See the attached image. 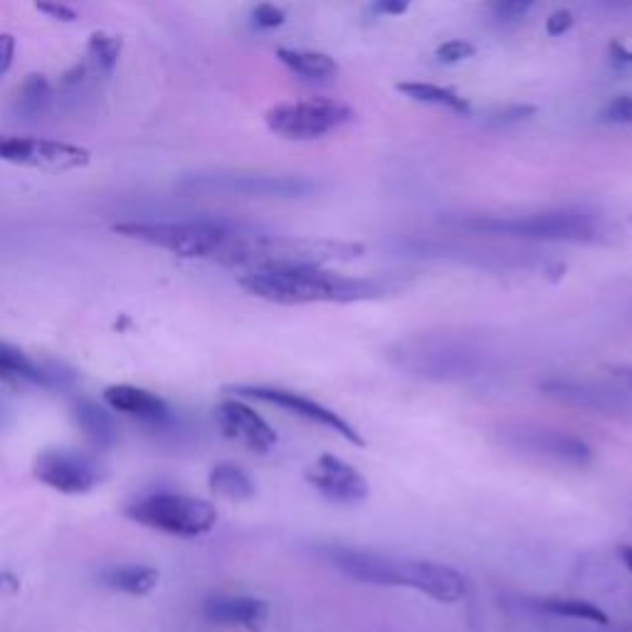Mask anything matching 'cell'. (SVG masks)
<instances>
[{"instance_id":"1","label":"cell","mask_w":632,"mask_h":632,"mask_svg":"<svg viewBox=\"0 0 632 632\" xmlns=\"http://www.w3.org/2000/svg\"><path fill=\"white\" fill-rule=\"evenodd\" d=\"M240 287L252 297L287 307L319 302L351 304L386 294V282L381 279L346 277L324 270L321 265H275L250 270L240 277Z\"/></svg>"},{"instance_id":"2","label":"cell","mask_w":632,"mask_h":632,"mask_svg":"<svg viewBox=\"0 0 632 632\" xmlns=\"http://www.w3.org/2000/svg\"><path fill=\"white\" fill-rule=\"evenodd\" d=\"M393 366L428 378V381H470L487 368V351L465 339V334L452 331H428L415 334L391 349Z\"/></svg>"},{"instance_id":"3","label":"cell","mask_w":632,"mask_h":632,"mask_svg":"<svg viewBox=\"0 0 632 632\" xmlns=\"http://www.w3.org/2000/svg\"><path fill=\"white\" fill-rule=\"evenodd\" d=\"M112 230L129 240L146 242L178 257L196 260L218 255L233 235L235 225L225 220H186V223H117Z\"/></svg>"},{"instance_id":"4","label":"cell","mask_w":632,"mask_h":632,"mask_svg":"<svg viewBox=\"0 0 632 632\" xmlns=\"http://www.w3.org/2000/svg\"><path fill=\"white\" fill-rule=\"evenodd\" d=\"M497 442L504 450L526 460L544 462L553 467L583 470L593 465V447L583 437L566 433V430L549 428L536 423H509L497 430Z\"/></svg>"},{"instance_id":"5","label":"cell","mask_w":632,"mask_h":632,"mask_svg":"<svg viewBox=\"0 0 632 632\" xmlns=\"http://www.w3.org/2000/svg\"><path fill=\"white\" fill-rule=\"evenodd\" d=\"M467 228L477 233L546 242H593L600 235V220L576 210L516 215V218H470Z\"/></svg>"},{"instance_id":"6","label":"cell","mask_w":632,"mask_h":632,"mask_svg":"<svg viewBox=\"0 0 632 632\" xmlns=\"http://www.w3.org/2000/svg\"><path fill=\"white\" fill-rule=\"evenodd\" d=\"M126 516L146 529L163 531L173 536H203L218 524V512L210 502L188 494L161 492L139 499L126 509Z\"/></svg>"},{"instance_id":"7","label":"cell","mask_w":632,"mask_h":632,"mask_svg":"<svg viewBox=\"0 0 632 632\" xmlns=\"http://www.w3.org/2000/svg\"><path fill=\"white\" fill-rule=\"evenodd\" d=\"M314 553L351 581L378 588H408L410 558H395L381 551L344 544H319Z\"/></svg>"},{"instance_id":"8","label":"cell","mask_w":632,"mask_h":632,"mask_svg":"<svg viewBox=\"0 0 632 632\" xmlns=\"http://www.w3.org/2000/svg\"><path fill=\"white\" fill-rule=\"evenodd\" d=\"M265 121L272 134L282 136V139L307 141L331 134L339 126L354 121V109L341 102L316 97L304 99V102L277 104L265 114Z\"/></svg>"},{"instance_id":"9","label":"cell","mask_w":632,"mask_h":632,"mask_svg":"<svg viewBox=\"0 0 632 632\" xmlns=\"http://www.w3.org/2000/svg\"><path fill=\"white\" fill-rule=\"evenodd\" d=\"M541 393L556 403L576 410L605 415V418H632V383L578 381V378H551L541 383Z\"/></svg>"},{"instance_id":"10","label":"cell","mask_w":632,"mask_h":632,"mask_svg":"<svg viewBox=\"0 0 632 632\" xmlns=\"http://www.w3.org/2000/svg\"><path fill=\"white\" fill-rule=\"evenodd\" d=\"M235 395L240 398H250V400H262L267 405H275L279 410H287V413L297 415V418L309 420V423L319 425V428L331 430L339 437H344L346 442H351L354 447H366V440L358 433L354 425L346 418H341L336 410H331L329 405L319 403V400L309 398V395L287 391V388L279 386H235L230 388Z\"/></svg>"},{"instance_id":"11","label":"cell","mask_w":632,"mask_h":632,"mask_svg":"<svg viewBox=\"0 0 632 632\" xmlns=\"http://www.w3.org/2000/svg\"><path fill=\"white\" fill-rule=\"evenodd\" d=\"M35 477L62 494H87L104 479L102 467L84 452L47 450L35 462Z\"/></svg>"},{"instance_id":"12","label":"cell","mask_w":632,"mask_h":632,"mask_svg":"<svg viewBox=\"0 0 632 632\" xmlns=\"http://www.w3.org/2000/svg\"><path fill=\"white\" fill-rule=\"evenodd\" d=\"M304 477L326 502L354 507L368 499L366 477L336 455H321Z\"/></svg>"},{"instance_id":"13","label":"cell","mask_w":632,"mask_h":632,"mask_svg":"<svg viewBox=\"0 0 632 632\" xmlns=\"http://www.w3.org/2000/svg\"><path fill=\"white\" fill-rule=\"evenodd\" d=\"M220 430L225 437L245 445L250 452L265 455L277 445V433L255 408H250L242 400H223L215 410Z\"/></svg>"},{"instance_id":"14","label":"cell","mask_w":632,"mask_h":632,"mask_svg":"<svg viewBox=\"0 0 632 632\" xmlns=\"http://www.w3.org/2000/svg\"><path fill=\"white\" fill-rule=\"evenodd\" d=\"M203 618L220 628L262 630L270 618V605L252 595H210L203 600Z\"/></svg>"},{"instance_id":"15","label":"cell","mask_w":632,"mask_h":632,"mask_svg":"<svg viewBox=\"0 0 632 632\" xmlns=\"http://www.w3.org/2000/svg\"><path fill=\"white\" fill-rule=\"evenodd\" d=\"M89 161H92V154L82 146L50 139H25L23 136L15 166L40 168L47 173H67L89 166Z\"/></svg>"},{"instance_id":"16","label":"cell","mask_w":632,"mask_h":632,"mask_svg":"<svg viewBox=\"0 0 632 632\" xmlns=\"http://www.w3.org/2000/svg\"><path fill=\"white\" fill-rule=\"evenodd\" d=\"M408 588L445 605L460 603L467 595V581L460 571L445 563L413 561V558H410Z\"/></svg>"},{"instance_id":"17","label":"cell","mask_w":632,"mask_h":632,"mask_svg":"<svg viewBox=\"0 0 632 632\" xmlns=\"http://www.w3.org/2000/svg\"><path fill=\"white\" fill-rule=\"evenodd\" d=\"M104 403L119 410V413L141 420V423L154 425V428H161V425H168L173 420L171 405L158 395L144 391V388L112 386L104 391Z\"/></svg>"},{"instance_id":"18","label":"cell","mask_w":632,"mask_h":632,"mask_svg":"<svg viewBox=\"0 0 632 632\" xmlns=\"http://www.w3.org/2000/svg\"><path fill=\"white\" fill-rule=\"evenodd\" d=\"M210 183L215 188L257 198H299L314 191L312 183L292 176H230L210 178Z\"/></svg>"},{"instance_id":"19","label":"cell","mask_w":632,"mask_h":632,"mask_svg":"<svg viewBox=\"0 0 632 632\" xmlns=\"http://www.w3.org/2000/svg\"><path fill=\"white\" fill-rule=\"evenodd\" d=\"M521 608L531 610L536 615H549L556 620H573L578 625H593V628H608L610 620L598 605L583 598H556V595H546V598H521Z\"/></svg>"},{"instance_id":"20","label":"cell","mask_w":632,"mask_h":632,"mask_svg":"<svg viewBox=\"0 0 632 632\" xmlns=\"http://www.w3.org/2000/svg\"><path fill=\"white\" fill-rule=\"evenodd\" d=\"M72 418H75L82 435L87 437L89 445H94L97 450H112L119 442L117 420L112 418V413L104 405L94 403L89 398H79L72 405Z\"/></svg>"},{"instance_id":"21","label":"cell","mask_w":632,"mask_h":632,"mask_svg":"<svg viewBox=\"0 0 632 632\" xmlns=\"http://www.w3.org/2000/svg\"><path fill=\"white\" fill-rule=\"evenodd\" d=\"M0 381L15 388H50L45 366L35 361V358H30L20 346L8 344V341H0Z\"/></svg>"},{"instance_id":"22","label":"cell","mask_w":632,"mask_h":632,"mask_svg":"<svg viewBox=\"0 0 632 632\" xmlns=\"http://www.w3.org/2000/svg\"><path fill=\"white\" fill-rule=\"evenodd\" d=\"M158 581H161V573L151 566H117L109 568L102 573V583L112 591H121L126 595H149L156 591Z\"/></svg>"},{"instance_id":"23","label":"cell","mask_w":632,"mask_h":632,"mask_svg":"<svg viewBox=\"0 0 632 632\" xmlns=\"http://www.w3.org/2000/svg\"><path fill=\"white\" fill-rule=\"evenodd\" d=\"M210 489L215 494H220L223 499H230V502H247V499L255 497L257 487L255 479L250 477L242 467L233 465V462H220L210 470Z\"/></svg>"},{"instance_id":"24","label":"cell","mask_w":632,"mask_h":632,"mask_svg":"<svg viewBox=\"0 0 632 632\" xmlns=\"http://www.w3.org/2000/svg\"><path fill=\"white\" fill-rule=\"evenodd\" d=\"M400 94H405L408 99L420 104H435V107H447L457 114H470V102L465 97H460L457 92L447 87H437L430 82H398L395 84Z\"/></svg>"},{"instance_id":"25","label":"cell","mask_w":632,"mask_h":632,"mask_svg":"<svg viewBox=\"0 0 632 632\" xmlns=\"http://www.w3.org/2000/svg\"><path fill=\"white\" fill-rule=\"evenodd\" d=\"M277 57L302 77H314V79H329L339 72V65L331 55L324 52H304V50H277Z\"/></svg>"},{"instance_id":"26","label":"cell","mask_w":632,"mask_h":632,"mask_svg":"<svg viewBox=\"0 0 632 632\" xmlns=\"http://www.w3.org/2000/svg\"><path fill=\"white\" fill-rule=\"evenodd\" d=\"M52 102V87L50 82H47L45 75H28L23 79V84H20L18 89V99H15V109H18V114H23V117L28 119H35L40 117V114H45V109L50 107Z\"/></svg>"},{"instance_id":"27","label":"cell","mask_w":632,"mask_h":632,"mask_svg":"<svg viewBox=\"0 0 632 632\" xmlns=\"http://www.w3.org/2000/svg\"><path fill=\"white\" fill-rule=\"evenodd\" d=\"M121 50H124V42H121V38H117V35L102 33V30H99V33H92V38H89V45H87L89 60H92L94 65L104 72V75H112V72L117 70Z\"/></svg>"},{"instance_id":"28","label":"cell","mask_w":632,"mask_h":632,"mask_svg":"<svg viewBox=\"0 0 632 632\" xmlns=\"http://www.w3.org/2000/svg\"><path fill=\"white\" fill-rule=\"evenodd\" d=\"M437 60L447 62V65H455V62L470 60V57L477 55V47L472 45L470 40H447L437 47Z\"/></svg>"},{"instance_id":"29","label":"cell","mask_w":632,"mask_h":632,"mask_svg":"<svg viewBox=\"0 0 632 632\" xmlns=\"http://www.w3.org/2000/svg\"><path fill=\"white\" fill-rule=\"evenodd\" d=\"M534 3L536 0H487L489 10L499 20H519L521 15H526L534 8Z\"/></svg>"},{"instance_id":"30","label":"cell","mask_w":632,"mask_h":632,"mask_svg":"<svg viewBox=\"0 0 632 632\" xmlns=\"http://www.w3.org/2000/svg\"><path fill=\"white\" fill-rule=\"evenodd\" d=\"M252 20H255L257 28L272 30V28H279V25H284L287 13L272 3H260L255 10H252Z\"/></svg>"},{"instance_id":"31","label":"cell","mask_w":632,"mask_h":632,"mask_svg":"<svg viewBox=\"0 0 632 632\" xmlns=\"http://www.w3.org/2000/svg\"><path fill=\"white\" fill-rule=\"evenodd\" d=\"M603 119L610 124H632V94L615 97L613 102L605 107Z\"/></svg>"},{"instance_id":"32","label":"cell","mask_w":632,"mask_h":632,"mask_svg":"<svg viewBox=\"0 0 632 632\" xmlns=\"http://www.w3.org/2000/svg\"><path fill=\"white\" fill-rule=\"evenodd\" d=\"M35 8H38L40 13H45L47 18L60 20V23H75L77 20V10L60 3V0H35Z\"/></svg>"},{"instance_id":"33","label":"cell","mask_w":632,"mask_h":632,"mask_svg":"<svg viewBox=\"0 0 632 632\" xmlns=\"http://www.w3.org/2000/svg\"><path fill=\"white\" fill-rule=\"evenodd\" d=\"M571 28H573L571 10H556V13H551L549 20H546V35H549V38H561V35H566Z\"/></svg>"},{"instance_id":"34","label":"cell","mask_w":632,"mask_h":632,"mask_svg":"<svg viewBox=\"0 0 632 632\" xmlns=\"http://www.w3.org/2000/svg\"><path fill=\"white\" fill-rule=\"evenodd\" d=\"M534 114L536 107H531V104H512V107L499 109V112L494 114V119H497L499 124H514V121H524L534 117Z\"/></svg>"},{"instance_id":"35","label":"cell","mask_w":632,"mask_h":632,"mask_svg":"<svg viewBox=\"0 0 632 632\" xmlns=\"http://www.w3.org/2000/svg\"><path fill=\"white\" fill-rule=\"evenodd\" d=\"M15 57V38L10 33H0V77L8 75V70L13 67Z\"/></svg>"},{"instance_id":"36","label":"cell","mask_w":632,"mask_h":632,"mask_svg":"<svg viewBox=\"0 0 632 632\" xmlns=\"http://www.w3.org/2000/svg\"><path fill=\"white\" fill-rule=\"evenodd\" d=\"M413 0H373V13L378 15H403Z\"/></svg>"},{"instance_id":"37","label":"cell","mask_w":632,"mask_h":632,"mask_svg":"<svg viewBox=\"0 0 632 632\" xmlns=\"http://www.w3.org/2000/svg\"><path fill=\"white\" fill-rule=\"evenodd\" d=\"M608 52H610V60H613L615 67H632V52L623 45V42L613 40L610 42Z\"/></svg>"},{"instance_id":"38","label":"cell","mask_w":632,"mask_h":632,"mask_svg":"<svg viewBox=\"0 0 632 632\" xmlns=\"http://www.w3.org/2000/svg\"><path fill=\"white\" fill-rule=\"evenodd\" d=\"M618 558L623 561V566L632 573V546H628V544L618 546Z\"/></svg>"},{"instance_id":"39","label":"cell","mask_w":632,"mask_h":632,"mask_svg":"<svg viewBox=\"0 0 632 632\" xmlns=\"http://www.w3.org/2000/svg\"><path fill=\"white\" fill-rule=\"evenodd\" d=\"M15 583H18V581H15L13 576H0V588H8V591H15V588H18V586H15Z\"/></svg>"},{"instance_id":"40","label":"cell","mask_w":632,"mask_h":632,"mask_svg":"<svg viewBox=\"0 0 632 632\" xmlns=\"http://www.w3.org/2000/svg\"><path fill=\"white\" fill-rule=\"evenodd\" d=\"M5 420H8V415H5V403H3V400H0V425H3Z\"/></svg>"},{"instance_id":"41","label":"cell","mask_w":632,"mask_h":632,"mask_svg":"<svg viewBox=\"0 0 632 632\" xmlns=\"http://www.w3.org/2000/svg\"><path fill=\"white\" fill-rule=\"evenodd\" d=\"M610 3H615V5H632V0H610Z\"/></svg>"},{"instance_id":"42","label":"cell","mask_w":632,"mask_h":632,"mask_svg":"<svg viewBox=\"0 0 632 632\" xmlns=\"http://www.w3.org/2000/svg\"><path fill=\"white\" fill-rule=\"evenodd\" d=\"M3 141H5V136H0V151H3Z\"/></svg>"}]
</instances>
